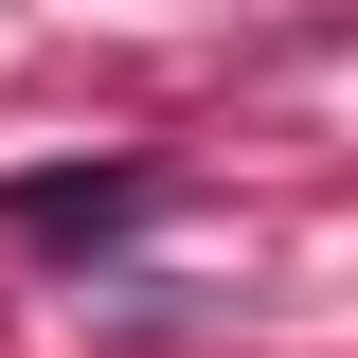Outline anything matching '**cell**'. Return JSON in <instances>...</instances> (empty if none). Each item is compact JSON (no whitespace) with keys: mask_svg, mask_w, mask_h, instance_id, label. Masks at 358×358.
I'll list each match as a JSON object with an SVG mask.
<instances>
[{"mask_svg":"<svg viewBox=\"0 0 358 358\" xmlns=\"http://www.w3.org/2000/svg\"><path fill=\"white\" fill-rule=\"evenodd\" d=\"M0 215H18V233H126V215H143V162H90V179H18Z\"/></svg>","mask_w":358,"mask_h":358,"instance_id":"obj_1","label":"cell"}]
</instances>
